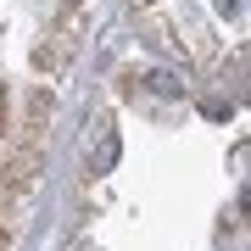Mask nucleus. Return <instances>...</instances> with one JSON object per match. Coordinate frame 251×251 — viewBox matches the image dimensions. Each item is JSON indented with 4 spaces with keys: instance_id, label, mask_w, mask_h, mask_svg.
Masks as SVG:
<instances>
[{
    "instance_id": "obj_1",
    "label": "nucleus",
    "mask_w": 251,
    "mask_h": 251,
    "mask_svg": "<svg viewBox=\"0 0 251 251\" xmlns=\"http://www.w3.org/2000/svg\"><path fill=\"white\" fill-rule=\"evenodd\" d=\"M39 173H45V156H39L34 145L11 151L6 162H0V201H6V206H23L39 190Z\"/></svg>"
},
{
    "instance_id": "obj_2",
    "label": "nucleus",
    "mask_w": 251,
    "mask_h": 251,
    "mask_svg": "<svg viewBox=\"0 0 251 251\" xmlns=\"http://www.w3.org/2000/svg\"><path fill=\"white\" fill-rule=\"evenodd\" d=\"M84 156H90V173H112L117 156H123V140H117L112 117H90V140H84Z\"/></svg>"
},
{
    "instance_id": "obj_3",
    "label": "nucleus",
    "mask_w": 251,
    "mask_h": 251,
    "mask_svg": "<svg viewBox=\"0 0 251 251\" xmlns=\"http://www.w3.org/2000/svg\"><path fill=\"white\" fill-rule=\"evenodd\" d=\"M145 90L151 95H184V78L168 73V67H156V73H145Z\"/></svg>"
},
{
    "instance_id": "obj_4",
    "label": "nucleus",
    "mask_w": 251,
    "mask_h": 251,
    "mask_svg": "<svg viewBox=\"0 0 251 251\" xmlns=\"http://www.w3.org/2000/svg\"><path fill=\"white\" fill-rule=\"evenodd\" d=\"M50 112V90H34V100H28V128H39Z\"/></svg>"
},
{
    "instance_id": "obj_5",
    "label": "nucleus",
    "mask_w": 251,
    "mask_h": 251,
    "mask_svg": "<svg viewBox=\"0 0 251 251\" xmlns=\"http://www.w3.org/2000/svg\"><path fill=\"white\" fill-rule=\"evenodd\" d=\"M62 28H67V34H78V28H84V6H67V11H62Z\"/></svg>"
},
{
    "instance_id": "obj_6",
    "label": "nucleus",
    "mask_w": 251,
    "mask_h": 251,
    "mask_svg": "<svg viewBox=\"0 0 251 251\" xmlns=\"http://www.w3.org/2000/svg\"><path fill=\"white\" fill-rule=\"evenodd\" d=\"M212 6H218V17H240V11H246V0H212Z\"/></svg>"
},
{
    "instance_id": "obj_7",
    "label": "nucleus",
    "mask_w": 251,
    "mask_h": 251,
    "mask_svg": "<svg viewBox=\"0 0 251 251\" xmlns=\"http://www.w3.org/2000/svg\"><path fill=\"white\" fill-rule=\"evenodd\" d=\"M6 117H11V95H6V84H0V140H6Z\"/></svg>"
},
{
    "instance_id": "obj_8",
    "label": "nucleus",
    "mask_w": 251,
    "mask_h": 251,
    "mask_svg": "<svg viewBox=\"0 0 251 251\" xmlns=\"http://www.w3.org/2000/svg\"><path fill=\"white\" fill-rule=\"evenodd\" d=\"M0 251H11V240H6V229H0Z\"/></svg>"
}]
</instances>
